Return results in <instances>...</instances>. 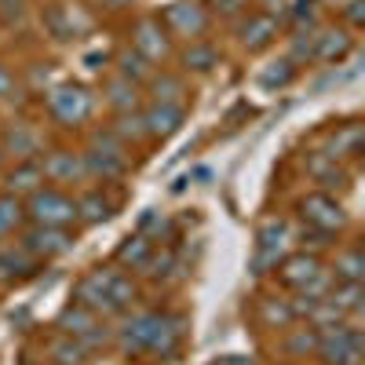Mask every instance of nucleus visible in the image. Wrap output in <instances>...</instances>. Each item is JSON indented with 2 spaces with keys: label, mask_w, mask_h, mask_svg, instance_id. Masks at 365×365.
<instances>
[{
  "label": "nucleus",
  "mask_w": 365,
  "mask_h": 365,
  "mask_svg": "<svg viewBox=\"0 0 365 365\" xmlns=\"http://www.w3.org/2000/svg\"><path fill=\"white\" fill-rule=\"evenodd\" d=\"M73 296H77V303L84 311H91V314H113V311H125V307H132V299H135V285H132V278H125L120 270H110V267H99V270H91L88 278H81L77 282V289H73Z\"/></svg>",
  "instance_id": "obj_1"
},
{
  "label": "nucleus",
  "mask_w": 365,
  "mask_h": 365,
  "mask_svg": "<svg viewBox=\"0 0 365 365\" xmlns=\"http://www.w3.org/2000/svg\"><path fill=\"white\" fill-rule=\"evenodd\" d=\"M48 110L55 120H63V125H81V120L91 117L96 110V96L84 88V84H55L48 91Z\"/></svg>",
  "instance_id": "obj_2"
},
{
  "label": "nucleus",
  "mask_w": 365,
  "mask_h": 365,
  "mask_svg": "<svg viewBox=\"0 0 365 365\" xmlns=\"http://www.w3.org/2000/svg\"><path fill=\"white\" fill-rule=\"evenodd\" d=\"M318 351H322L325 365H358L361 361V332L354 325L332 322L318 336Z\"/></svg>",
  "instance_id": "obj_3"
},
{
  "label": "nucleus",
  "mask_w": 365,
  "mask_h": 365,
  "mask_svg": "<svg viewBox=\"0 0 365 365\" xmlns=\"http://www.w3.org/2000/svg\"><path fill=\"white\" fill-rule=\"evenodd\" d=\"M26 216L37 227H66L77 220V201L66 197L63 190H37V194H29Z\"/></svg>",
  "instance_id": "obj_4"
},
{
  "label": "nucleus",
  "mask_w": 365,
  "mask_h": 365,
  "mask_svg": "<svg viewBox=\"0 0 365 365\" xmlns=\"http://www.w3.org/2000/svg\"><path fill=\"white\" fill-rule=\"evenodd\" d=\"M19 245L29 252V256H63V252H70V245H73V237L63 230V227H29L26 234H22V241Z\"/></svg>",
  "instance_id": "obj_5"
},
{
  "label": "nucleus",
  "mask_w": 365,
  "mask_h": 365,
  "mask_svg": "<svg viewBox=\"0 0 365 365\" xmlns=\"http://www.w3.org/2000/svg\"><path fill=\"white\" fill-rule=\"evenodd\" d=\"M303 216H307V223L311 227H318V230H336V227H344V208H340V201H332L329 194H311V197H303Z\"/></svg>",
  "instance_id": "obj_6"
},
{
  "label": "nucleus",
  "mask_w": 365,
  "mask_h": 365,
  "mask_svg": "<svg viewBox=\"0 0 365 365\" xmlns=\"http://www.w3.org/2000/svg\"><path fill=\"white\" fill-rule=\"evenodd\" d=\"M165 22H168V29H175L179 37H201L205 26H208L205 11L194 4V0H175V4H168Z\"/></svg>",
  "instance_id": "obj_7"
},
{
  "label": "nucleus",
  "mask_w": 365,
  "mask_h": 365,
  "mask_svg": "<svg viewBox=\"0 0 365 365\" xmlns=\"http://www.w3.org/2000/svg\"><path fill=\"white\" fill-rule=\"evenodd\" d=\"M132 37H135V48L132 51H139L146 63H158V58L168 55V37H165V29H161L158 19H139Z\"/></svg>",
  "instance_id": "obj_8"
},
{
  "label": "nucleus",
  "mask_w": 365,
  "mask_h": 365,
  "mask_svg": "<svg viewBox=\"0 0 365 365\" xmlns=\"http://www.w3.org/2000/svg\"><path fill=\"white\" fill-rule=\"evenodd\" d=\"M41 172L51 182H77V179L88 175L84 172V158L81 154H70V150H51V154L41 161Z\"/></svg>",
  "instance_id": "obj_9"
},
{
  "label": "nucleus",
  "mask_w": 365,
  "mask_h": 365,
  "mask_svg": "<svg viewBox=\"0 0 365 365\" xmlns=\"http://www.w3.org/2000/svg\"><path fill=\"white\" fill-rule=\"evenodd\" d=\"M84 158V172L88 175H96V179H117V175H125V154L120 150H103V146H91L88 154H81Z\"/></svg>",
  "instance_id": "obj_10"
},
{
  "label": "nucleus",
  "mask_w": 365,
  "mask_h": 365,
  "mask_svg": "<svg viewBox=\"0 0 365 365\" xmlns=\"http://www.w3.org/2000/svg\"><path fill=\"white\" fill-rule=\"evenodd\" d=\"M285 237H289V227L282 220H270L263 230H259V256H256V274H263L267 263H278L282 249H285Z\"/></svg>",
  "instance_id": "obj_11"
},
{
  "label": "nucleus",
  "mask_w": 365,
  "mask_h": 365,
  "mask_svg": "<svg viewBox=\"0 0 365 365\" xmlns=\"http://www.w3.org/2000/svg\"><path fill=\"white\" fill-rule=\"evenodd\" d=\"M0 146H4V154H11L19 161H29L41 150V135H37V128H29V125H11Z\"/></svg>",
  "instance_id": "obj_12"
},
{
  "label": "nucleus",
  "mask_w": 365,
  "mask_h": 365,
  "mask_svg": "<svg viewBox=\"0 0 365 365\" xmlns=\"http://www.w3.org/2000/svg\"><path fill=\"white\" fill-rule=\"evenodd\" d=\"M8 194L11 197H29V194H37L41 190V182H44V172L37 161H22L15 172H8Z\"/></svg>",
  "instance_id": "obj_13"
},
{
  "label": "nucleus",
  "mask_w": 365,
  "mask_h": 365,
  "mask_svg": "<svg viewBox=\"0 0 365 365\" xmlns=\"http://www.w3.org/2000/svg\"><path fill=\"white\" fill-rule=\"evenodd\" d=\"M143 120H146V135H172L182 120V110L168 106V103H154L143 113Z\"/></svg>",
  "instance_id": "obj_14"
},
{
  "label": "nucleus",
  "mask_w": 365,
  "mask_h": 365,
  "mask_svg": "<svg viewBox=\"0 0 365 365\" xmlns=\"http://www.w3.org/2000/svg\"><path fill=\"white\" fill-rule=\"evenodd\" d=\"M106 103H110L117 113L135 110V106H139V84H132V81H125V77H113V81L106 84Z\"/></svg>",
  "instance_id": "obj_15"
},
{
  "label": "nucleus",
  "mask_w": 365,
  "mask_h": 365,
  "mask_svg": "<svg viewBox=\"0 0 365 365\" xmlns=\"http://www.w3.org/2000/svg\"><path fill=\"white\" fill-rule=\"evenodd\" d=\"M322 267H318V259L314 256H307V252H303V256H292V259H285V267H282V278L289 282V285H307L311 278H314V274H318Z\"/></svg>",
  "instance_id": "obj_16"
},
{
  "label": "nucleus",
  "mask_w": 365,
  "mask_h": 365,
  "mask_svg": "<svg viewBox=\"0 0 365 365\" xmlns=\"http://www.w3.org/2000/svg\"><path fill=\"white\" fill-rule=\"evenodd\" d=\"M274 34H278V22H274L270 15H252L245 22V29H241V41H245L249 48H263V44H270Z\"/></svg>",
  "instance_id": "obj_17"
},
{
  "label": "nucleus",
  "mask_w": 365,
  "mask_h": 365,
  "mask_svg": "<svg viewBox=\"0 0 365 365\" xmlns=\"http://www.w3.org/2000/svg\"><path fill=\"white\" fill-rule=\"evenodd\" d=\"M351 51V37L347 34H322L314 37V58H322V63H332V58H340Z\"/></svg>",
  "instance_id": "obj_18"
},
{
  "label": "nucleus",
  "mask_w": 365,
  "mask_h": 365,
  "mask_svg": "<svg viewBox=\"0 0 365 365\" xmlns=\"http://www.w3.org/2000/svg\"><path fill=\"white\" fill-rule=\"evenodd\" d=\"M106 216H110V201H106L99 190L77 197V220H84V223H103Z\"/></svg>",
  "instance_id": "obj_19"
},
{
  "label": "nucleus",
  "mask_w": 365,
  "mask_h": 365,
  "mask_svg": "<svg viewBox=\"0 0 365 365\" xmlns=\"http://www.w3.org/2000/svg\"><path fill=\"white\" fill-rule=\"evenodd\" d=\"M117 70H120V77L132 81V84L154 77V70H150V63H146L139 51H120V55H117Z\"/></svg>",
  "instance_id": "obj_20"
},
{
  "label": "nucleus",
  "mask_w": 365,
  "mask_h": 365,
  "mask_svg": "<svg viewBox=\"0 0 365 365\" xmlns=\"http://www.w3.org/2000/svg\"><path fill=\"white\" fill-rule=\"evenodd\" d=\"M120 143H135V139H143L146 135V120H143V113H135V110H128V113H117V125L110 128Z\"/></svg>",
  "instance_id": "obj_21"
},
{
  "label": "nucleus",
  "mask_w": 365,
  "mask_h": 365,
  "mask_svg": "<svg viewBox=\"0 0 365 365\" xmlns=\"http://www.w3.org/2000/svg\"><path fill=\"white\" fill-rule=\"evenodd\" d=\"M34 259L22 245H0V263H4V274H29L34 270Z\"/></svg>",
  "instance_id": "obj_22"
},
{
  "label": "nucleus",
  "mask_w": 365,
  "mask_h": 365,
  "mask_svg": "<svg viewBox=\"0 0 365 365\" xmlns=\"http://www.w3.org/2000/svg\"><path fill=\"white\" fill-rule=\"evenodd\" d=\"M22 216H26V208L19 205V197H11V194L0 197V237L15 234L22 227Z\"/></svg>",
  "instance_id": "obj_23"
},
{
  "label": "nucleus",
  "mask_w": 365,
  "mask_h": 365,
  "mask_svg": "<svg viewBox=\"0 0 365 365\" xmlns=\"http://www.w3.org/2000/svg\"><path fill=\"white\" fill-rule=\"evenodd\" d=\"M117 259L120 263H132V267H150V241L139 234V237H128L125 245L117 249Z\"/></svg>",
  "instance_id": "obj_24"
},
{
  "label": "nucleus",
  "mask_w": 365,
  "mask_h": 365,
  "mask_svg": "<svg viewBox=\"0 0 365 365\" xmlns=\"http://www.w3.org/2000/svg\"><path fill=\"white\" fill-rule=\"evenodd\" d=\"M216 48H212V44H201V41H194L190 48H187V55H182V63H187V70H212V66H216Z\"/></svg>",
  "instance_id": "obj_25"
},
{
  "label": "nucleus",
  "mask_w": 365,
  "mask_h": 365,
  "mask_svg": "<svg viewBox=\"0 0 365 365\" xmlns=\"http://www.w3.org/2000/svg\"><path fill=\"white\" fill-rule=\"evenodd\" d=\"M358 150H361V128L358 125H351L344 135H336V139H332V161H336V158H358Z\"/></svg>",
  "instance_id": "obj_26"
},
{
  "label": "nucleus",
  "mask_w": 365,
  "mask_h": 365,
  "mask_svg": "<svg viewBox=\"0 0 365 365\" xmlns=\"http://www.w3.org/2000/svg\"><path fill=\"white\" fill-rule=\"evenodd\" d=\"M179 96H182V81H179V77H168V73L154 77V103H168V106H175Z\"/></svg>",
  "instance_id": "obj_27"
},
{
  "label": "nucleus",
  "mask_w": 365,
  "mask_h": 365,
  "mask_svg": "<svg viewBox=\"0 0 365 365\" xmlns=\"http://www.w3.org/2000/svg\"><path fill=\"white\" fill-rule=\"evenodd\" d=\"M51 354H55V361H58V365H84V347H81V344H66V340H58V344L51 347Z\"/></svg>",
  "instance_id": "obj_28"
},
{
  "label": "nucleus",
  "mask_w": 365,
  "mask_h": 365,
  "mask_svg": "<svg viewBox=\"0 0 365 365\" xmlns=\"http://www.w3.org/2000/svg\"><path fill=\"white\" fill-rule=\"evenodd\" d=\"M336 274L344 282H361V256L358 252H344L336 259Z\"/></svg>",
  "instance_id": "obj_29"
},
{
  "label": "nucleus",
  "mask_w": 365,
  "mask_h": 365,
  "mask_svg": "<svg viewBox=\"0 0 365 365\" xmlns=\"http://www.w3.org/2000/svg\"><path fill=\"white\" fill-rule=\"evenodd\" d=\"M314 347H318V336H314V332H307V329L296 332V336L289 340V351H314Z\"/></svg>",
  "instance_id": "obj_30"
},
{
  "label": "nucleus",
  "mask_w": 365,
  "mask_h": 365,
  "mask_svg": "<svg viewBox=\"0 0 365 365\" xmlns=\"http://www.w3.org/2000/svg\"><path fill=\"white\" fill-rule=\"evenodd\" d=\"M263 314H267L270 322H282V325L296 318V311H292V307H278V303H267V307H263Z\"/></svg>",
  "instance_id": "obj_31"
},
{
  "label": "nucleus",
  "mask_w": 365,
  "mask_h": 365,
  "mask_svg": "<svg viewBox=\"0 0 365 365\" xmlns=\"http://www.w3.org/2000/svg\"><path fill=\"white\" fill-rule=\"evenodd\" d=\"M212 4H216L220 15H237V11H245L249 0H212Z\"/></svg>",
  "instance_id": "obj_32"
},
{
  "label": "nucleus",
  "mask_w": 365,
  "mask_h": 365,
  "mask_svg": "<svg viewBox=\"0 0 365 365\" xmlns=\"http://www.w3.org/2000/svg\"><path fill=\"white\" fill-rule=\"evenodd\" d=\"M361 8H365L361 0H347L344 15H347V22H351V26H361V19H365V11H361Z\"/></svg>",
  "instance_id": "obj_33"
},
{
  "label": "nucleus",
  "mask_w": 365,
  "mask_h": 365,
  "mask_svg": "<svg viewBox=\"0 0 365 365\" xmlns=\"http://www.w3.org/2000/svg\"><path fill=\"white\" fill-rule=\"evenodd\" d=\"M289 66H292V63H285V70H270V73H263V84H285V81L292 77Z\"/></svg>",
  "instance_id": "obj_34"
},
{
  "label": "nucleus",
  "mask_w": 365,
  "mask_h": 365,
  "mask_svg": "<svg viewBox=\"0 0 365 365\" xmlns=\"http://www.w3.org/2000/svg\"><path fill=\"white\" fill-rule=\"evenodd\" d=\"M11 84H15V77L4 70V66H0V99H4L8 96V91H11Z\"/></svg>",
  "instance_id": "obj_35"
},
{
  "label": "nucleus",
  "mask_w": 365,
  "mask_h": 365,
  "mask_svg": "<svg viewBox=\"0 0 365 365\" xmlns=\"http://www.w3.org/2000/svg\"><path fill=\"white\" fill-rule=\"evenodd\" d=\"M220 365H252V361L241 358V354H230V358H220Z\"/></svg>",
  "instance_id": "obj_36"
},
{
  "label": "nucleus",
  "mask_w": 365,
  "mask_h": 365,
  "mask_svg": "<svg viewBox=\"0 0 365 365\" xmlns=\"http://www.w3.org/2000/svg\"><path fill=\"white\" fill-rule=\"evenodd\" d=\"M103 4H110V8H125V4H132V0H103Z\"/></svg>",
  "instance_id": "obj_37"
},
{
  "label": "nucleus",
  "mask_w": 365,
  "mask_h": 365,
  "mask_svg": "<svg viewBox=\"0 0 365 365\" xmlns=\"http://www.w3.org/2000/svg\"><path fill=\"white\" fill-rule=\"evenodd\" d=\"M4 278H8V274H4V263H0V282H4Z\"/></svg>",
  "instance_id": "obj_38"
},
{
  "label": "nucleus",
  "mask_w": 365,
  "mask_h": 365,
  "mask_svg": "<svg viewBox=\"0 0 365 365\" xmlns=\"http://www.w3.org/2000/svg\"><path fill=\"white\" fill-rule=\"evenodd\" d=\"M0 161H4V146H0Z\"/></svg>",
  "instance_id": "obj_39"
}]
</instances>
